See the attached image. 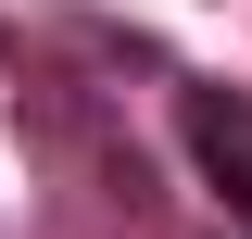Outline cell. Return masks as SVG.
<instances>
[{
    "label": "cell",
    "instance_id": "cell-1",
    "mask_svg": "<svg viewBox=\"0 0 252 239\" xmlns=\"http://www.w3.org/2000/svg\"><path fill=\"white\" fill-rule=\"evenodd\" d=\"M177 126H189V151H202L215 202L240 214V239H252V101H227V89H189V101H177Z\"/></svg>",
    "mask_w": 252,
    "mask_h": 239
}]
</instances>
